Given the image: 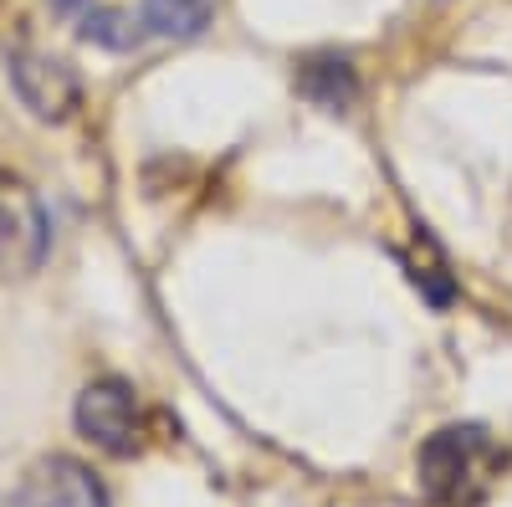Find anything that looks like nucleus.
I'll return each instance as SVG.
<instances>
[{
  "label": "nucleus",
  "instance_id": "nucleus-2",
  "mask_svg": "<svg viewBox=\"0 0 512 507\" xmlns=\"http://www.w3.org/2000/svg\"><path fill=\"white\" fill-rule=\"evenodd\" d=\"M77 431L93 446H103L108 456H134L144 446L134 385H123V379H93L77 395Z\"/></svg>",
  "mask_w": 512,
  "mask_h": 507
},
{
  "label": "nucleus",
  "instance_id": "nucleus-5",
  "mask_svg": "<svg viewBox=\"0 0 512 507\" xmlns=\"http://www.w3.org/2000/svg\"><path fill=\"white\" fill-rule=\"evenodd\" d=\"M21 507H108L103 482L72 456H47L26 472Z\"/></svg>",
  "mask_w": 512,
  "mask_h": 507
},
{
  "label": "nucleus",
  "instance_id": "nucleus-8",
  "mask_svg": "<svg viewBox=\"0 0 512 507\" xmlns=\"http://www.w3.org/2000/svg\"><path fill=\"white\" fill-rule=\"evenodd\" d=\"M139 26L144 21L123 16V11H88V16H82V41H98V47L123 52V47H139V41H144Z\"/></svg>",
  "mask_w": 512,
  "mask_h": 507
},
{
  "label": "nucleus",
  "instance_id": "nucleus-4",
  "mask_svg": "<svg viewBox=\"0 0 512 507\" xmlns=\"http://www.w3.org/2000/svg\"><path fill=\"white\" fill-rule=\"evenodd\" d=\"M11 77H16L21 103H26L36 118H47V123L72 118V108L82 103V82H77V72H72L62 57L16 52V57H11Z\"/></svg>",
  "mask_w": 512,
  "mask_h": 507
},
{
  "label": "nucleus",
  "instance_id": "nucleus-6",
  "mask_svg": "<svg viewBox=\"0 0 512 507\" xmlns=\"http://www.w3.org/2000/svg\"><path fill=\"white\" fill-rule=\"evenodd\" d=\"M297 93L313 98L328 113H344L359 98V77L344 57H308L303 67H297Z\"/></svg>",
  "mask_w": 512,
  "mask_h": 507
},
{
  "label": "nucleus",
  "instance_id": "nucleus-3",
  "mask_svg": "<svg viewBox=\"0 0 512 507\" xmlns=\"http://www.w3.org/2000/svg\"><path fill=\"white\" fill-rule=\"evenodd\" d=\"M47 210L31 195L26 180L0 175V267L6 272H36L47 257Z\"/></svg>",
  "mask_w": 512,
  "mask_h": 507
},
{
  "label": "nucleus",
  "instance_id": "nucleus-7",
  "mask_svg": "<svg viewBox=\"0 0 512 507\" xmlns=\"http://www.w3.org/2000/svg\"><path fill=\"white\" fill-rule=\"evenodd\" d=\"M216 16V0H149L144 6V31L149 36H175V41H190L210 26Z\"/></svg>",
  "mask_w": 512,
  "mask_h": 507
},
{
  "label": "nucleus",
  "instance_id": "nucleus-1",
  "mask_svg": "<svg viewBox=\"0 0 512 507\" xmlns=\"http://www.w3.org/2000/svg\"><path fill=\"white\" fill-rule=\"evenodd\" d=\"M507 472V451L487 426H441L415 456V482L431 507H482Z\"/></svg>",
  "mask_w": 512,
  "mask_h": 507
}]
</instances>
